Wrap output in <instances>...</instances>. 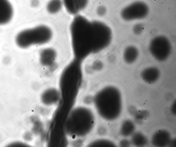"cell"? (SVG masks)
Wrapping results in <instances>:
<instances>
[{"mask_svg": "<svg viewBox=\"0 0 176 147\" xmlns=\"http://www.w3.org/2000/svg\"><path fill=\"white\" fill-rule=\"evenodd\" d=\"M72 46L75 59L82 62L92 54L102 51L110 44L112 32L104 23L90 21L77 16L70 27Z\"/></svg>", "mask_w": 176, "mask_h": 147, "instance_id": "cell-1", "label": "cell"}, {"mask_svg": "<svg viewBox=\"0 0 176 147\" xmlns=\"http://www.w3.org/2000/svg\"><path fill=\"white\" fill-rule=\"evenodd\" d=\"M53 33L50 27L41 25L25 29L17 35L16 43L21 49H27L33 45L47 43L51 40Z\"/></svg>", "mask_w": 176, "mask_h": 147, "instance_id": "cell-2", "label": "cell"}, {"mask_svg": "<svg viewBox=\"0 0 176 147\" xmlns=\"http://www.w3.org/2000/svg\"><path fill=\"white\" fill-rule=\"evenodd\" d=\"M82 62L75 59L65 68L60 82V88L64 94H74L79 91L82 79Z\"/></svg>", "mask_w": 176, "mask_h": 147, "instance_id": "cell-3", "label": "cell"}, {"mask_svg": "<svg viewBox=\"0 0 176 147\" xmlns=\"http://www.w3.org/2000/svg\"><path fill=\"white\" fill-rule=\"evenodd\" d=\"M149 49L150 54L155 59L164 61L169 57L172 48L169 40L166 37L159 35L151 41Z\"/></svg>", "mask_w": 176, "mask_h": 147, "instance_id": "cell-4", "label": "cell"}, {"mask_svg": "<svg viewBox=\"0 0 176 147\" xmlns=\"http://www.w3.org/2000/svg\"><path fill=\"white\" fill-rule=\"evenodd\" d=\"M149 11V6L145 2L136 1L124 8L121 12L120 15L125 21H130L145 18Z\"/></svg>", "mask_w": 176, "mask_h": 147, "instance_id": "cell-5", "label": "cell"}, {"mask_svg": "<svg viewBox=\"0 0 176 147\" xmlns=\"http://www.w3.org/2000/svg\"><path fill=\"white\" fill-rule=\"evenodd\" d=\"M13 14V7L8 0H0V25L8 24Z\"/></svg>", "mask_w": 176, "mask_h": 147, "instance_id": "cell-6", "label": "cell"}, {"mask_svg": "<svg viewBox=\"0 0 176 147\" xmlns=\"http://www.w3.org/2000/svg\"><path fill=\"white\" fill-rule=\"evenodd\" d=\"M139 56V51L134 46H129L125 49L123 58L125 62L128 64H132L137 59Z\"/></svg>", "mask_w": 176, "mask_h": 147, "instance_id": "cell-7", "label": "cell"}, {"mask_svg": "<svg viewBox=\"0 0 176 147\" xmlns=\"http://www.w3.org/2000/svg\"><path fill=\"white\" fill-rule=\"evenodd\" d=\"M159 69L155 67L147 68L143 71L142 73L143 79L149 83L155 81L159 77Z\"/></svg>", "mask_w": 176, "mask_h": 147, "instance_id": "cell-8", "label": "cell"}, {"mask_svg": "<svg viewBox=\"0 0 176 147\" xmlns=\"http://www.w3.org/2000/svg\"><path fill=\"white\" fill-rule=\"evenodd\" d=\"M56 55V52L53 50L47 49L42 51L40 54V61L44 65H50L54 61Z\"/></svg>", "mask_w": 176, "mask_h": 147, "instance_id": "cell-9", "label": "cell"}, {"mask_svg": "<svg viewBox=\"0 0 176 147\" xmlns=\"http://www.w3.org/2000/svg\"><path fill=\"white\" fill-rule=\"evenodd\" d=\"M63 2L61 0H50L47 4V10L51 14H55L62 9Z\"/></svg>", "mask_w": 176, "mask_h": 147, "instance_id": "cell-10", "label": "cell"}, {"mask_svg": "<svg viewBox=\"0 0 176 147\" xmlns=\"http://www.w3.org/2000/svg\"><path fill=\"white\" fill-rule=\"evenodd\" d=\"M89 0H76V6L77 12L84 9L86 7Z\"/></svg>", "mask_w": 176, "mask_h": 147, "instance_id": "cell-11", "label": "cell"}, {"mask_svg": "<svg viewBox=\"0 0 176 147\" xmlns=\"http://www.w3.org/2000/svg\"><path fill=\"white\" fill-rule=\"evenodd\" d=\"M144 27L142 24L138 23L135 24L133 27V32L136 35L141 34L144 30Z\"/></svg>", "mask_w": 176, "mask_h": 147, "instance_id": "cell-12", "label": "cell"}, {"mask_svg": "<svg viewBox=\"0 0 176 147\" xmlns=\"http://www.w3.org/2000/svg\"><path fill=\"white\" fill-rule=\"evenodd\" d=\"M64 1L68 11H71L74 8L76 0H64Z\"/></svg>", "mask_w": 176, "mask_h": 147, "instance_id": "cell-13", "label": "cell"}, {"mask_svg": "<svg viewBox=\"0 0 176 147\" xmlns=\"http://www.w3.org/2000/svg\"><path fill=\"white\" fill-rule=\"evenodd\" d=\"M106 8L104 6L101 5L98 6L96 9L97 14L99 16H104L107 13Z\"/></svg>", "mask_w": 176, "mask_h": 147, "instance_id": "cell-14", "label": "cell"}, {"mask_svg": "<svg viewBox=\"0 0 176 147\" xmlns=\"http://www.w3.org/2000/svg\"><path fill=\"white\" fill-rule=\"evenodd\" d=\"M31 4L34 7L38 6L39 4V0H33Z\"/></svg>", "mask_w": 176, "mask_h": 147, "instance_id": "cell-15", "label": "cell"}]
</instances>
